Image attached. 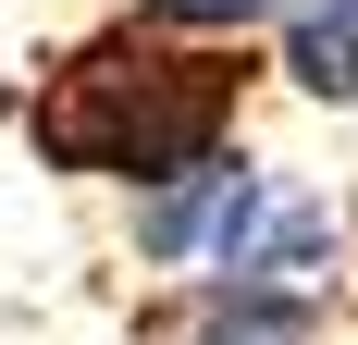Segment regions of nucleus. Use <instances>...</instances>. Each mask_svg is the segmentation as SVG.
Masks as SVG:
<instances>
[{"instance_id":"1","label":"nucleus","mask_w":358,"mask_h":345,"mask_svg":"<svg viewBox=\"0 0 358 345\" xmlns=\"http://www.w3.org/2000/svg\"><path fill=\"white\" fill-rule=\"evenodd\" d=\"M235 99H248V62L210 50V37H161V25H99L87 50L50 62L37 87V148L62 172H99V185H173L185 161L235 148Z\"/></svg>"},{"instance_id":"2","label":"nucleus","mask_w":358,"mask_h":345,"mask_svg":"<svg viewBox=\"0 0 358 345\" xmlns=\"http://www.w3.org/2000/svg\"><path fill=\"white\" fill-rule=\"evenodd\" d=\"M259 198H272V172L248 161V148H210V161H185L173 185H148L136 198V247L161 259V272H235V247H248Z\"/></svg>"},{"instance_id":"3","label":"nucleus","mask_w":358,"mask_h":345,"mask_svg":"<svg viewBox=\"0 0 358 345\" xmlns=\"http://www.w3.org/2000/svg\"><path fill=\"white\" fill-rule=\"evenodd\" d=\"M334 272H346V210L309 198V185H272L259 222H248V247H235V272H222L210 296H248V309L322 321V309H334Z\"/></svg>"},{"instance_id":"4","label":"nucleus","mask_w":358,"mask_h":345,"mask_svg":"<svg viewBox=\"0 0 358 345\" xmlns=\"http://www.w3.org/2000/svg\"><path fill=\"white\" fill-rule=\"evenodd\" d=\"M285 25V74L309 99H358V0H272Z\"/></svg>"},{"instance_id":"5","label":"nucleus","mask_w":358,"mask_h":345,"mask_svg":"<svg viewBox=\"0 0 358 345\" xmlns=\"http://www.w3.org/2000/svg\"><path fill=\"white\" fill-rule=\"evenodd\" d=\"M161 345H322V321H296V309H248V296H210V309H185Z\"/></svg>"},{"instance_id":"6","label":"nucleus","mask_w":358,"mask_h":345,"mask_svg":"<svg viewBox=\"0 0 358 345\" xmlns=\"http://www.w3.org/2000/svg\"><path fill=\"white\" fill-rule=\"evenodd\" d=\"M136 25H161V37H210V50H235L248 25H272V0H136Z\"/></svg>"}]
</instances>
